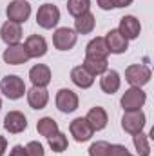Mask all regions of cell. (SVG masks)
Wrapping results in <instances>:
<instances>
[{
  "label": "cell",
  "mask_w": 154,
  "mask_h": 156,
  "mask_svg": "<svg viewBox=\"0 0 154 156\" xmlns=\"http://www.w3.org/2000/svg\"><path fill=\"white\" fill-rule=\"evenodd\" d=\"M0 91L4 93V96L5 98H9V100H20L24 94H26V83H24V80L20 76H16V75H7V76L2 78V82H0Z\"/></svg>",
  "instance_id": "cell-1"
},
{
  "label": "cell",
  "mask_w": 154,
  "mask_h": 156,
  "mask_svg": "<svg viewBox=\"0 0 154 156\" xmlns=\"http://www.w3.org/2000/svg\"><path fill=\"white\" fill-rule=\"evenodd\" d=\"M145 102H147V94L142 87H129L120 100L123 111H140Z\"/></svg>",
  "instance_id": "cell-2"
},
{
  "label": "cell",
  "mask_w": 154,
  "mask_h": 156,
  "mask_svg": "<svg viewBox=\"0 0 154 156\" xmlns=\"http://www.w3.org/2000/svg\"><path fill=\"white\" fill-rule=\"evenodd\" d=\"M147 123V118L145 113L140 109V111H123V116H121V129L129 134H138L143 131Z\"/></svg>",
  "instance_id": "cell-3"
},
{
  "label": "cell",
  "mask_w": 154,
  "mask_h": 156,
  "mask_svg": "<svg viewBox=\"0 0 154 156\" xmlns=\"http://www.w3.org/2000/svg\"><path fill=\"white\" fill-rule=\"evenodd\" d=\"M60 22V9L54 4H44L37 11V24L44 29H53Z\"/></svg>",
  "instance_id": "cell-4"
},
{
  "label": "cell",
  "mask_w": 154,
  "mask_h": 156,
  "mask_svg": "<svg viewBox=\"0 0 154 156\" xmlns=\"http://www.w3.org/2000/svg\"><path fill=\"white\" fill-rule=\"evenodd\" d=\"M5 15H7V20L16 22V24L22 26L31 16V4L27 0H13V2L7 4Z\"/></svg>",
  "instance_id": "cell-5"
},
{
  "label": "cell",
  "mask_w": 154,
  "mask_h": 156,
  "mask_svg": "<svg viewBox=\"0 0 154 156\" xmlns=\"http://www.w3.org/2000/svg\"><path fill=\"white\" fill-rule=\"evenodd\" d=\"M151 69L145 64H132L125 69V80L131 83V87H143L151 80Z\"/></svg>",
  "instance_id": "cell-6"
},
{
  "label": "cell",
  "mask_w": 154,
  "mask_h": 156,
  "mask_svg": "<svg viewBox=\"0 0 154 156\" xmlns=\"http://www.w3.org/2000/svg\"><path fill=\"white\" fill-rule=\"evenodd\" d=\"M78 35L75 29L71 27H58L53 35V45L58 49V51H69L76 45Z\"/></svg>",
  "instance_id": "cell-7"
},
{
  "label": "cell",
  "mask_w": 154,
  "mask_h": 156,
  "mask_svg": "<svg viewBox=\"0 0 154 156\" xmlns=\"http://www.w3.org/2000/svg\"><path fill=\"white\" fill-rule=\"evenodd\" d=\"M54 104H56V107H58L60 113H65V115L75 113L78 109V94L75 91L64 87V89H60V91L56 93Z\"/></svg>",
  "instance_id": "cell-8"
},
{
  "label": "cell",
  "mask_w": 154,
  "mask_h": 156,
  "mask_svg": "<svg viewBox=\"0 0 154 156\" xmlns=\"http://www.w3.org/2000/svg\"><path fill=\"white\" fill-rule=\"evenodd\" d=\"M4 62L9 64V66H20V64H27L31 58L24 47V44H13V45H7V49L4 51L2 55Z\"/></svg>",
  "instance_id": "cell-9"
},
{
  "label": "cell",
  "mask_w": 154,
  "mask_h": 156,
  "mask_svg": "<svg viewBox=\"0 0 154 156\" xmlns=\"http://www.w3.org/2000/svg\"><path fill=\"white\" fill-rule=\"evenodd\" d=\"M4 129L11 134H20L27 129V118L20 111H9L4 118Z\"/></svg>",
  "instance_id": "cell-10"
},
{
  "label": "cell",
  "mask_w": 154,
  "mask_h": 156,
  "mask_svg": "<svg viewBox=\"0 0 154 156\" xmlns=\"http://www.w3.org/2000/svg\"><path fill=\"white\" fill-rule=\"evenodd\" d=\"M69 131H71V136H75L78 144L82 142H89L94 134L93 127L89 125V122L85 118H75L71 123H69Z\"/></svg>",
  "instance_id": "cell-11"
},
{
  "label": "cell",
  "mask_w": 154,
  "mask_h": 156,
  "mask_svg": "<svg viewBox=\"0 0 154 156\" xmlns=\"http://www.w3.org/2000/svg\"><path fill=\"white\" fill-rule=\"evenodd\" d=\"M118 31L125 37L127 40H134L140 37L142 33V24L136 16L132 15H125L120 18V26H118Z\"/></svg>",
  "instance_id": "cell-12"
},
{
  "label": "cell",
  "mask_w": 154,
  "mask_h": 156,
  "mask_svg": "<svg viewBox=\"0 0 154 156\" xmlns=\"http://www.w3.org/2000/svg\"><path fill=\"white\" fill-rule=\"evenodd\" d=\"M0 38L4 40V44L13 45V44H20L22 40V26L11 20H5L0 27Z\"/></svg>",
  "instance_id": "cell-13"
},
{
  "label": "cell",
  "mask_w": 154,
  "mask_h": 156,
  "mask_svg": "<svg viewBox=\"0 0 154 156\" xmlns=\"http://www.w3.org/2000/svg\"><path fill=\"white\" fill-rule=\"evenodd\" d=\"M24 47L29 55V58H42L47 53V42L42 35H31L24 42Z\"/></svg>",
  "instance_id": "cell-14"
},
{
  "label": "cell",
  "mask_w": 154,
  "mask_h": 156,
  "mask_svg": "<svg viewBox=\"0 0 154 156\" xmlns=\"http://www.w3.org/2000/svg\"><path fill=\"white\" fill-rule=\"evenodd\" d=\"M103 38H105V44L109 47V53H113V55H121V53H125L129 49V40L125 38L118 29H111Z\"/></svg>",
  "instance_id": "cell-15"
},
{
  "label": "cell",
  "mask_w": 154,
  "mask_h": 156,
  "mask_svg": "<svg viewBox=\"0 0 154 156\" xmlns=\"http://www.w3.org/2000/svg\"><path fill=\"white\" fill-rule=\"evenodd\" d=\"M26 94H27V104H29V107H33V109H44L45 105H47V102H49V93H47V89L45 87H37V85H33L29 91H26Z\"/></svg>",
  "instance_id": "cell-16"
},
{
  "label": "cell",
  "mask_w": 154,
  "mask_h": 156,
  "mask_svg": "<svg viewBox=\"0 0 154 156\" xmlns=\"http://www.w3.org/2000/svg\"><path fill=\"white\" fill-rule=\"evenodd\" d=\"M29 80L37 87H47L51 83V69L45 64H37L29 69Z\"/></svg>",
  "instance_id": "cell-17"
},
{
  "label": "cell",
  "mask_w": 154,
  "mask_h": 156,
  "mask_svg": "<svg viewBox=\"0 0 154 156\" xmlns=\"http://www.w3.org/2000/svg\"><path fill=\"white\" fill-rule=\"evenodd\" d=\"M85 120L89 122V125L93 127V131H102V129H105V127H107V123H109L107 111H105L103 107H100V105H96V107L89 109V113H87Z\"/></svg>",
  "instance_id": "cell-18"
},
{
  "label": "cell",
  "mask_w": 154,
  "mask_h": 156,
  "mask_svg": "<svg viewBox=\"0 0 154 156\" xmlns=\"http://www.w3.org/2000/svg\"><path fill=\"white\" fill-rule=\"evenodd\" d=\"M120 85H121V78H120V73L114 69H107L100 78V87L105 94H114L120 89Z\"/></svg>",
  "instance_id": "cell-19"
},
{
  "label": "cell",
  "mask_w": 154,
  "mask_h": 156,
  "mask_svg": "<svg viewBox=\"0 0 154 156\" xmlns=\"http://www.w3.org/2000/svg\"><path fill=\"white\" fill-rule=\"evenodd\" d=\"M71 80H73V83L80 87V89H89L93 83H94V76L83 67V66H76V67H73V71H71Z\"/></svg>",
  "instance_id": "cell-20"
},
{
  "label": "cell",
  "mask_w": 154,
  "mask_h": 156,
  "mask_svg": "<svg viewBox=\"0 0 154 156\" xmlns=\"http://www.w3.org/2000/svg\"><path fill=\"white\" fill-rule=\"evenodd\" d=\"M111 53H109V47L105 44L103 37H96L93 38L87 45H85V56H98V58H107Z\"/></svg>",
  "instance_id": "cell-21"
},
{
  "label": "cell",
  "mask_w": 154,
  "mask_h": 156,
  "mask_svg": "<svg viewBox=\"0 0 154 156\" xmlns=\"http://www.w3.org/2000/svg\"><path fill=\"white\" fill-rule=\"evenodd\" d=\"M93 76H102L107 69H109V62L107 58H98V56H85L83 64H82Z\"/></svg>",
  "instance_id": "cell-22"
},
{
  "label": "cell",
  "mask_w": 154,
  "mask_h": 156,
  "mask_svg": "<svg viewBox=\"0 0 154 156\" xmlns=\"http://www.w3.org/2000/svg\"><path fill=\"white\" fill-rule=\"evenodd\" d=\"M94 26H96V18H94V15L91 11H87V13H83V15H80V16L75 18V31H76V35H89V33H93Z\"/></svg>",
  "instance_id": "cell-23"
},
{
  "label": "cell",
  "mask_w": 154,
  "mask_h": 156,
  "mask_svg": "<svg viewBox=\"0 0 154 156\" xmlns=\"http://www.w3.org/2000/svg\"><path fill=\"white\" fill-rule=\"evenodd\" d=\"M37 131H38V134L49 138V136H53L54 133H58V123H56L54 118L44 116V118H40L38 123H37Z\"/></svg>",
  "instance_id": "cell-24"
},
{
  "label": "cell",
  "mask_w": 154,
  "mask_h": 156,
  "mask_svg": "<svg viewBox=\"0 0 154 156\" xmlns=\"http://www.w3.org/2000/svg\"><path fill=\"white\" fill-rule=\"evenodd\" d=\"M132 144H134V149L138 151V156H151V144H149V136L142 133L138 134H132Z\"/></svg>",
  "instance_id": "cell-25"
},
{
  "label": "cell",
  "mask_w": 154,
  "mask_h": 156,
  "mask_svg": "<svg viewBox=\"0 0 154 156\" xmlns=\"http://www.w3.org/2000/svg\"><path fill=\"white\" fill-rule=\"evenodd\" d=\"M47 144H49V147H51V151L53 153H64L67 147H69V142H67V136L64 134V133H54L53 136H49L47 138Z\"/></svg>",
  "instance_id": "cell-26"
},
{
  "label": "cell",
  "mask_w": 154,
  "mask_h": 156,
  "mask_svg": "<svg viewBox=\"0 0 154 156\" xmlns=\"http://www.w3.org/2000/svg\"><path fill=\"white\" fill-rule=\"evenodd\" d=\"M89 7H91V0H67V13L75 18L87 13Z\"/></svg>",
  "instance_id": "cell-27"
},
{
  "label": "cell",
  "mask_w": 154,
  "mask_h": 156,
  "mask_svg": "<svg viewBox=\"0 0 154 156\" xmlns=\"http://www.w3.org/2000/svg\"><path fill=\"white\" fill-rule=\"evenodd\" d=\"M109 147L111 144L105 140H98L89 147V156H107L109 154Z\"/></svg>",
  "instance_id": "cell-28"
},
{
  "label": "cell",
  "mask_w": 154,
  "mask_h": 156,
  "mask_svg": "<svg viewBox=\"0 0 154 156\" xmlns=\"http://www.w3.org/2000/svg\"><path fill=\"white\" fill-rule=\"evenodd\" d=\"M26 153H27V156H44L45 154L44 145L40 142H29L26 145Z\"/></svg>",
  "instance_id": "cell-29"
},
{
  "label": "cell",
  "mask_w": 154,
  "mask_h": 156,
  "mask_svg": "<svg viewBox=\"0 0 154 156\" xmlns=\"http://www.w3.org/2000/svg\"><path fill=\"white\" fill-rule=\"evenodd\" d=\"M129 149L125 147V145H121V144H113L111 147H109V154L107 156H129Z\"/></svg>",
  "instance_id": "cell-30"
},
{
  "label": "cell",
  "mask_w": 154,
  "mask_h": 156,
  "mask_svg": "<svg viewBox=\"0 0 154 156\" xmlns=\"http://www.w3.org/2000/svg\"><path fill=\"white\" fill-rule=\"evenodd\" d=\"M9 156H27L26 147H24V145H15V147L9 151Z\"/></svg>",
  "instance_id": "cell-31"
},
{
  "label": "cell",
  "mask_w": 154,
  "mask_h": 156,
  "mask_svg": "<svg viewBox=\"0 0 154 156\" xmlns=\"http://www.w3.org/2000/svg\"><path fill=\"white\" fill-rule=\"evenodd\" d=\"M96 2H98V5H100L103 11H111V9H114L113 0H96Z\"/></svg>",
  "instance_id": "cell-32"
},
{
  "label": "cell",
  "mask_w": 154,
  "mask_h": 156,
  "mask_svg": "<svg viewBox=\"0 0 154 156\" xmlns=\"http://www.w3.org/2000/svg\"><path fill=\"white\" fill-rule=\"evenodd\" d=\"M5 151H7V140H5V136L0 134V156L5 154Z\"/></svg>",
  "instance_id": "cell-33"
},
{
  "label": "cell",
  "mask_w": 154,
  "mask_h": 156,
  "mask_svg": "<svg viewBox=\"0 0 154 156\" xmlns=\"http://www.w3.org/2000/svg\"><path fill=\"white\" fill-rule=\"evenodd\" d=\"M134 0H113V4H114V7H127V5H131Z\"/></svg>",
  "instance_id": "cell-34"
},
{
  "label": "cell",
  "mask_w": 154,
  "mask_h": 156,
  "mask_svg": "<svg viewBox=\"0 0 154 156\" xmlns=\"http://www.w3.org/2000/svg\"><path fill=\"white\" fill-rule=\"evenodd\" d=\"M0 109H2V98H0Z\"/></svg>",
  "instance_id": "cell-35"
},
{
  "label": "cell",
  "mask_w": 154,
  "mask_h": 156,
  "mask_svg": "<svg viewBox=\"0 0 154 156\" xmlns=\"http://www.w3.org/2000/svg\"><path fill=\"white\" fill-rule=\"evenodd\" d=\"M129 156H134V154H129Z\"/></svg>",
  "instance_id": "cell-36"
}]
</instances>
